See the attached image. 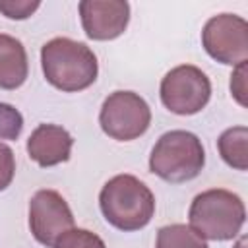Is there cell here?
<instances>
[{"label": "cell", "instance_id": "cell-1", "mask_svg": "<svg viewBox=\"0 0 248 248\" xmlns=\"http://www.w3.org/2000/svg\"><path fill=\"white\" fill-rule=\"evenodd\" d=\"M41 66L45 79L66 93L87 89L99 74L95 52L85 43L68 37H54L43 45Z\"/></svg>", "mask_w": 248, "mask_h": 248}, {"label": "cell", "instance_id": "cell-2", "mask_svg": "<svg viewBox=\"0 0 248 248\" xmlns=\"http://www.w3.org/2000/svg\"><path fill=\"white\" fill-rule=\"evenodd\" d=\"M99 207L108 225L132 232L143 229L153 219L155 196L134 174H116L101 188Z\"/></svg>", "mask_w": 248, "mask_h": 248}, {"label": "cell", "instance_id": "cell-3", "mask_svg": "<svg viewBox=\"0 0 248 248\" xmlns=\"http://www.w3.org/2000/svg\"><path fill=\"white\" fill-rule=\"evenodd\" d=\"M188 219L190 227L203 240H231L240 232L246 221V207L240 196L213 188L192 200Z\"/></svg>", "mask_w": 248, "mask_h": 248}, {"label": "cell", "instance_id": "cell-4", "mask_svg": "<svg viewBox=\"0 0 248 248\" xmlns=\"http://www.w3.org/2000/svg\"><path fill=\"white\" fill-rule=\"evenodd\" d=\"M205 165L202 140L186 130L165 132L149 155V170L159 178L180 184L196 178Z\"/></svg>", "mask_w": 248, "mask_h": 248}, {"label": "cell", "instance_id": "cell-5", "mask_svg": "<svg viewBox=\"0 0 248 248\" xmlns=\"http://www.w3.org/2000/svg\"><path fill=\"white\" fill-rule=\"evenodd\" d=\"M99 124L103 132L118 141H132L143 136L151 124V108L134 91H114L101 107Z\"/></svg>", "mask_w": 248, "mask_h": 248}, {"label": "cell", "instance_id": "cell-6", "mask_svg": "<svg viewBox=\"0 0 248 248\" xmlns=\"http://www.w3.org/2000/svg\"><path fill=\"white\" fill-rule=\"evenodd\" d=\"M161 101L163 105L180 116L200 112L211 97L209 78L192 64H182L172 68L161 79Z\"/></svg>", "mask_w": 248, "mask_h": 248}, {"label": "cell", "instance_id": "cell-7", "mask_svg": "<svg viewBox=\"0 0 248 248\" xmlns=\"http://www.w3.org/2000/svg\"><path fill=\"white\" fill-rule=\"evenodd\" d=\"M205 52L229 66H238L248 58V23L236 14H219L207 19L202 31Z\"/></svg>", "mask_w": 248, "mask_h": 248}, {"label": "cell", "instance_id": "cell-8", "mask_svg": "<svg viewBox=\"0 0 248 248\" xmlns=\"http://www.w3.org/2000/svg\"><path fill=\"white\" fill-rule=\"evenodd\" d=\"M74 227V213L56 190H39L29 202V229L37 242L52 248L56 238Z\"/></svg>", "mask_w": 248, "mask_h": 248}, {"label": "cell", "instance_id": "cell-9", "mask_svg": "<svg viewBox=\"0 0 248 248\" xmlns=\"http://www.w3.org/2000/svg\"><path fill=\"white\" fill-rule=\"evenodd\" d=\"M85 35L93 41L120 37L130 21V4L124 0H83L78 6Z\"/></svg>", "mask_w": 248, "mask_h": 248}, {"label": "cell", "instance_id": "cell-10", "mask_svg": "<svg viewBox=\"0 0 248 248\" xmlns=\"http://www.w3.org/2000/svg\"><path fill=\"white\" fill-rule=\"evenodd\" d=\"M74 138L58 124L37 126L27 140V155L43 169L66 163L70 159Z\"/></svg>", "mask_w": 248, "mask_h": 248}, {"label": "cell", "instance_id": "cell-11", "mask_svg": "<svg viewBox=\"0 0 248 248\" xmlns=\"http://www.w3.org/2000/svg\"><path fill=\"white\" fill-rule=\"evenodd\" d=\"M29 74L27 52L12 35L0 33V87L2 89H17L25 83Z\"/></svg>", "mask_w": 248, "mask_h": 248}, {"label": "cell", "instance_id": "cell-12", "mask_svg": "<svg viewBox=\"0 0 248 248\" xmlns=\"http://www.w3.org/2000/svg\"><path fill=\"white\" fill-rule=\"evenodd\" d=\"M217 149L221 159L229 167L236 170H246L248 169V128L232 126L225 130L217 140Z\"/></svg>", "mask_w": 248, "mask_h": 248}, {"label": "cell", "instance_id": "cell-13", "mask_svg": "<svg viewBox=\"0 0 248 248\" xmlns=\"http://www.w3.org/2000/svg\"><path fill=\"white\" fill-rule=\"evenodd\" d=\"M155 248H209V246L190 225L174 223L159 229Z\"/></svg>", "mask_w": 248, "mask_h": 248}, {"label": "cell", "instance_id": "cell-14", "mask_svg": "<svg viewBox=\"0 0 248 248\" xmlns=\"http://www.w3.org/2000/svg\"><path fill=\"white\" fill-rule=\"evenodd\" d=\"M52 248H107L103 238L87 229H76L72 227L62 236L56 238Z\"/></svg>", "mask_w": 248, "mask_h": 248}, {"label": "cell", "instance_id": "cell-15", "mask_svg": "<svg viewBox=\"0 0 248 248\" xmlns=\"http://www.w3.org/2000/svg\"><path fill=\"white\" fill-rule=\"evenodd\" d=\"M21 130H23L21 112L8 103H0V140H17Z\"/></svg>", "mask_w": 248, "mask_h": 248}, {"label": "cell", "instance_id": "cell-16", "mask_svg": "<svg viewBox=\"0 0 248 248\" xmlns=\"http://www.w3.org/2000/svg\"><path fill=\"white\" fill-rule=\"evenodd\" d=\"M37 0H0V14L10 19H27L39 10Z\"/></svg>", "mask_w": 248, "mask_h": 248}, {"label": "cell", "instance_id": "cell-17", "mask_svg": "<svg viewBox=\"0 0 248 248\" xmlns=\"http://www.w3.org/2000/svg\"><path fill=\"white\" fill-rule=\"evenodd\" d=\"M16 174V157L10 145L0 141V192L6 190Z\"/></svg>", "mask_w": 248, "mask_h": 248}, {"label": "cell", "instance_id": "cell-18", "mask_svg": "<svg viewBox=\"0 0 248 248\" xmlns=\"http://www.w3.org/2000/svg\"><path fill=\"white\" fill-rule=\"evenodd\" d=\"M231 93L240 107H246V62L234 66L231 76Z\"/></svg>", "mask_w": 248, "mask_h": 248}]
</instances>
